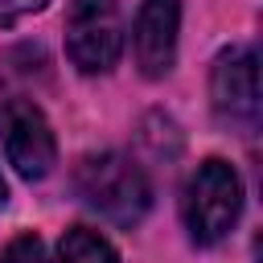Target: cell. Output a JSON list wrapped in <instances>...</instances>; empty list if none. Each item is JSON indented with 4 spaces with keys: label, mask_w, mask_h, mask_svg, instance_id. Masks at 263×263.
I'll list each match as a JSON object with an SVG mask.
<instances>
[{
    "label": "cell",
    "mask_w": 263,
    "mask_h": 263,
    "mask_svg": "<svg viewBox=\"0 0 263 263\" xmlns=\"http://www.w3.org/2000/svg\"><path fill=\"white\" fill-rule=\"evenodd\" d=\"M123 53V21L115 0H70L66 58L82 74H107Z\"/></svg>",
    "instance_id": "3957f363"
},
{
    "label": "cell",
    "mask_w": 263,
    "mask_h": 263,
    "mask_svg": "<svg viewBox=\"0 0 263 263\" xmlns=\"http://www.w3.org/2000/svg\"><path fill=\"white\" fill-rule=\"evenodd\" d=\"M78 197L115 226H136L152 205V185L144 168L123 152H95L74 168Z\"/></svg>",
    "instance_id": "6da1fadb"
},
{
    "label": "cell",
    "mask_w": 263,
    "mask_h": 263,
    "mask_svg": "<svg viewBox=\"0 0 263 263\" xmlns=\"http://www.w3.org/2000/svg\"><path fill=\"white\" fill-rule=\"evenodd\" d=\"M45 0H0V25H12L16 16H29V12H41Z\"/></svg>",
    "instance_id": "9c48e42d"
},
{
    "label": "cell",
    "mask_w": 263,
    "mask_h": 263,
    "mask_svg": "<svg viewBox=\"0 0 263 263\" xmlns=\"http://www.w3.org/2000/svg\"><path fill=\"white\" fill-rule=\"evenodd\" d=\"M0 148L25 181H41L58 160V144L45 115L29 99L12 95L4 82H0Z\"/></svg>",
    "instance_id": "5b68a950"
},
{
    "label": "cell",
    "mask_w": 263,
    "mask_h": 263,
    "mask_svg": "<svg viewBox=\"0 0 263 263\" xmlns=\"http://www.w3.org/2000/svg\"><path fill=\"white\" fill-rule=\"evenodd\" d=\"M0 263H49V255H45V242H41L37 234H16V238L4 247Z\"/></svg>",
    "instance_id": "ba28073f"
},
{
    "label": "cell",
    "mask_w": 263,
    "mask_h": 263,
    "mask_svg": "<svg viewBox=\"0 0 263 263\" xmlns=\"http://www.w3.org/2000/svg\"><path fill=\"white\" fill-rule=\"evenodd\" d=\"M8 205V181H4V173H0V210Z\"/></svg>",
    "instance_id": "30bf717a"
},
{
    "label": "cell",
    "mask_w": 263,
    "mask_h": 263,
    "mask_svg": "<svg viewBox=\"0 0 263 263\" xmlns=\"http://www.w3.org/2000/svg\"><path fill=\"white\" fill-rule=\"evenodd\" d=\"M181 4L177 0H144L132 21V49L144 78H164L177 62Z\"/></svg>",
    "instance_id": "8992f818"
},
{
    "label": "cell",
    "mask_w": 263,
    "mask_h": 263,
    "mask_svg": "<svg viewBox=\"0 0 263 263\" xmlns=\"http://www.w3.org/2000/svg\"><path fill=\"white\" fill-rule=\"evenodd\" d=\"M210 103L222 127L255 136L259 127V58L251 45H230L218 53L210 74Z\"/></svg>",
    "instance_id": "277c9868"
},
{
    "label": "cell",
    "mask_w": 263,
    "mask_h": 263,
    "mask_svg": "<svg viewBox=\"0 0 263 263\" xmlns=\"http://www.w3.org/2000/svg\"><path fill=\"white\" fill-rule=\"evenodd\" d=\"M242 214V181L238 173L210 156L193 168L189 185H185V197H181V218H185V230L197 247H218L234 222Z\"/></svg>",
    "instance_id": "7a4b0ae2"
},
{
    "label": "cell",
    "mask_w": 263,
    "mask_h": 263,
    "mask_svg": "<svg viewBox=\"0 0 263 263\" xmlns=\"http://www.w3.org/2000/svg\"><path fill=\"white\" fill-rule=\"evenodd\" d=\"M58 263H119L115 247L90 230V226H70L58 242Z\"/></svg>",
    "instance_id": "52a82bcc"
}]
</instances>
